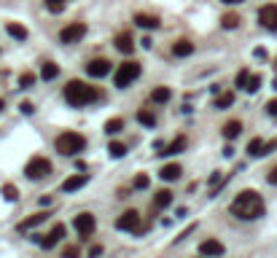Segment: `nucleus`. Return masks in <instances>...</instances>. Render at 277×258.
Returning <instances> with one entry per match:
<instances>
[{
  "label": "nucleus",
  "instance_id": "1",
  "mask_svg": "<svg viewBox=\"0 0 277 258\" xmlns=\"http://www.w3.org/2000/svg\"><path fill=\"white\" fill-rule=\"evenodd\" d=\"M229 210H232L234 218L256 221V218L264 215V199H261V194H256L253 188H245V191H240V194L234 196V202H232Z\"/></svg>",
  "mask_w": 277,
  "mask_h": 258
},
{
  "label": "nucleus",
  "instance_id": "2",
  "mask_svg": "<svg viewBox=\"0 0 277 258\" xmlns=\"http://www.w3.org/2000/svg\"><path fill=\"white\" fill-rule=\"evenodd\" d=\"M100 94L92 89V86H87L84 81H70L68 86H65V100H68V105H73V108H84V105H89L92 100H97Z\"/></svg>",
  "mask_w": 277,
  "mask_h": 258
},
{
  "label": "nucleus",
  "instance_id": "3",
  "mask_svg": "<svg viewBox=\"0 0 277 258\" xmlns=\"http://www.w3.org/2000/svg\"><path fill=\"white\" fill-rule=\"evenodd\" d=\"M54 146L62 156H75V154H81V151L87 148V137L78 135V132H62Z\"/></svg>",
  "mask_w": 277,
  "mask_h": 258
},
{
  "label": "nucleus",
  "instance_id": "4",
  "mask_svg": "<svg viewBox=\"0 0 277 258\" xmlns=\"http://www.w3.org/2000/svg\"><path fill=\"white\" fill-rule=\"evenodd\" d=\"M137 75H140V62H135V60L121 62L116 68V73H113V83H116V89H127Z\"/></svg>",
  "mask_w": 277,
  "mask_h": 258
},
{
  "label": "nucleus",
  "instance_id": "5",
  "mask_svg": "<svg viewBox=\"0 0 277 258\" xmlns=\"http://www.w3.org/2000/svg\"><path fill=\"white\" fill-rule=\"evenodd\" d=\"M24 175L30 178V180L49 178L51 175V161L46 159V156H33L30 161H27V167H24Z\"/></svg>",
  "mask_w": 277,
  "mask_h": 258
},
{
  "label": "nucleus",
  "instance_id": "6",
  "mask_svg": "<svg viewBox=\"0 0 277 258\" xmlns=\"http://www.w3.org/2000/svg\"><path fill=\"white\" fill-rule=\"evenodd\" d=\"M116 228L119 232H132V234H143L146 232V223H140V213L137 210H127V213H121L119 215V221H116Z\"/></svg>",
  "mask_w": 277,
  "mask_h": 258
},
{
  "label": "nucleus",
  "instance_id": "7",
  "mask_svg": "<svg viewBox=\"0 0 277 258\" xmlns=\"http://www.w3.org/2000/svg\"><path fill=\"white\" fill-rule=\"evenodd\" d=\"M75 232L81 234V240H89V237L94 234V228H97V221H94V215L92 213H81V215H75Z\"/></svg>",
  "mask_w": 277,
  "mask_h": 258
},
{
  "label": "nucleus",
  "instance_id": "8",
  "mask_svg": "<svg viewBox=\"0 0 277 258\" xmlns=\"http://www.w3.org/2000/svg\"><path fill=\"white\" fill-rule=\"evenodd\" d=\"M84 35H87V24H84V22H73V24H68V27H62L60 41L70 46V43H78Z\"/></svg>",
  "mask_w": 277,
  "mask_h": 258
},
{
  "label": "nucleus",
  "instance_id": "9",
  "mask_svg": "<svg viewBox=\"0 0 277 258\" xmlns=\"http://www.w3.org/2000/svg\"><path fill=\"white\" fill-rule=\"evenodd\" d=\"M259 24L264 27V30L277 33V6H274V3L261 6V11H259Z\"/></svg>",
  "mask_w": 277,
  "mask_h": 258
},
{
  "label": "nucleus",
  "instance_id": "10",
  "mask_svg": "<svg viewBox=\"0 0 277 258\" xmlns=\"http://www.w3.org/2000/svg\"><path fill=\"white\" fill-rule=\"evenodd\" d=\"M110 73V62L108 60H92V62H87V75L89 78H105V75Z\"/></svg>",
  "mask_w": 277,
  "mask_h": 258
},
{
  "label": "nucleus",
  "instance_id": "11",
  "mask_svg": "<svg viewBox=\"0 0 277 258\" xmlns=\"http://www.w3.org/2000/svg\"><path fill=\"white\" fill-rule=\"evenodd\" d=\"M89 183V172H78V175H70L68 180L62 183V191L65 194H73V191H78Z\"/></svg>",
  "mask_w": 277,
  "mask_h": 258
},
{
  "label": "nucleus",
  "instance_id": "12",
  "mask_svg": "<svg viewBox=\"0 0 277 258\" xmlns=\"http://www.w3.org/2000/svg\"><path fill=\"white\" fill-rule=\"evenodd\" d=\"M65 232H68V228H65L62 223H57V226L51 228V232L46 234L43 240H38V242H41V247H46V250H51V247H54V245H57V242H60L62 237H65Z\"/></svg>",
  "mask_w": 277,
  "mask_h": 258
},
{
  "label": "nucleus",
  "instance_id": "13",
  "mask_svg": "<svg viewBox=\"0 0 277 258\" xmlns=\"http://www.w3.org/2000/svg\"><path fill=\"white\" fill-rule=\"evenodd\" d=\"M113 43H116V49L121 54H132V49H135V38H132V33H119Z\"/></svg>",
  "mask_w": 277,
  "mask_h": 258
},
{
  "label": "nucleus",
  "instance_id": "14",
  "mask_svg": "<svg viewBox=\"0 0 277 258\" xmlns=\"http://www.w3.org/2000/svg\"><path fill=\"white\" fill-rule=\"evenodd\" d=\"M224 250H226V247L221 245V242H218V240H205L202 245H199V253H202V255H224Z\"/></svg>",
  "mask_w": 277,
  "mask_h": 258
},
{
  "label": "nucleus",
  "instance_id": "15",
  "mask_svg": "<svg viewBox=\"0 0 277 258\" xmlns=\"http://www.w3.org/2000/svg\"><path fill=\"white\" fill-rule=\"evenodd\" d=\"M173 191H167V188H161V191H156V194H154V205H151V207H154V210H164V207H170V205H173Z\"/></svg>",
  "mask_w": 277,
  "mask_h": 258
},
{
  "label": "nucleus",
  "instance_id": "16",
  "mask_svg": "<svg viewBox=\"0 0 277 258\" xmlns=\"http://www.w3.org/2000/svg\"><path fill=\"white\" fill-rule=\"evenodd\" d=\"M46 218H49V215H46V213H33L30 218H24V221H22V223L16 226V232H22V234H24V232H30V228H35L38 223H43Z\"/></svg>",
  "mask_w": 277,
  "mask_h": 258
},
{
  "label": "nucleus",
  "instance_id": "17",
  "mask_svg": "<svg viewBox=\"0 0 277 258\" xmlns=\"http://www.w3.org/2000/svg\"><path fill=\"white\" fill-rule=\"evenodd\" d=\"M247 154L251 156H266L269 154V146H266L261 137H253L251 142H247Z\"/></svg>",
  "mask_w": 277,
  "mask_h": 258
},
{
  "label": "nucleus",
  "instance_id": "18",
  "mask_svg": "<svg viewBox=\"0 0 277 258\" xmlns=\"http://www.w3.org/2000/svg\"><path fill=\"white\" fill-rule=\"evenodd\" d=\"M180 172H183V167L173 161V164H164V167L159 169V178H161V180H178V178H180Z\"/></svg>",
  "mask_w": 277,
  "mask_h": 258
},
{
  "label": "nucleus",
  "instance_id": "19",
  "mask_svg": "<svg viewBox=\"0 0 277 258\" xmlns=\"http://www.w3.org/2000/svg\"><path fill=\"white\" fill-rule=\"evenodd\" d=\"M135 24L143 27V30H156V27H159V19L151 16V14H135Z\"/></svg>",
  "mask_w": 277,
  "mask_h": 258
},
{
  "label": "nucleus",
  "instance_id": "20",
  "mask_svg": "<svg viewBox=\"0 0 277 258\" xmlns=\"http://www.w3.org/2000/svg\"><path fill=\"white\" fill-rule=\"evenodd\" d=\"M188 146V140L183 137V135H180V137H175L173 142H170V146L164 148V151H159V154H164V156H175V154H180V151H183Z\"/></svg>",
  "mask_w": 277,
  "mask_h": 258
},
{
  "label": "nucleus",
  "instance_id": "21",
  "mask_svg": "<svg viewBox=\"0 0 277 258\" xmlns=\"http://www.w3.org/2000/svg\"><path fill=\"white\" fill-rule=\"evenodd\" d=\"M6 33L11 35L14 41H27V35H30V33H27V27L16 24V22H8V24H6Z\"/></svg>",
  "mask_w": 277,
  "mask_h": 258
},
{
  "label": "nucleus",
  "instance_id": "22",
  "mask_svg": "<svg viewBox=\"0 0 277 258\" xmlns=\"http://www.w3.org/2000/svg\"><path fill=\"white\" fill-rule=\"evenodd\" d=\"M173 54L175 56H191V54H194V43L186 41V38H183V41H175L173 43Z\"/></svg>",
  "mask_w": 277,
  "mask_h": 258
},
{
  "label": "nucleus",
  "instance_id": "23",
  "mask_svg": "<svg viewBox=\"0 0 277 258\" xmlns=\"http://www.w3.org/2000/svg\"><path fill=\"white\" fill-rule=\"evenodd\" d=\"M240 132H242V121H226V124H224V137H226V140L240 137Z\"/></svg>",
  "mask_w": 277,
  "mask_h": 258
},
{
  "label": "nucleus",
  "instance_id": "24",
  "mask_svg": "<svg viewBox=\"0 0 277 258\" xmlns=\"http://www.w3.org/2000/svg\"><path fill=\"white\" fill-rule=\"evenodd\" d=\"M57 75H60V65H54V62H43V68H41V78H43V81H54Z\"/></svg>",
  "mask_w": 277,
  "mask_h": 258
},
{
  "label": "nucleus",
  "instance_id": "25",
  "mask_svg": "<svg viewBox=\"0 0 277 258\" xmlns=\"http://www.w3.org/2000/svg\"><path fill=\"white\" fill-rule=\"evenodd\" d=\"M170 97H173V92H170L167 89V86H156V89L154 92H151V100H154V102H170Z\"/></svg>",
  "mask_w": 277,
  "mask_h": 258
},
{
  "label": "nucleus",
  "instance_id": "26",
  "mask_svg": "<svg viewBox=\"0 0 277 258\" xmlns=\"http://www.w3.org/2000/svg\"><path fill=\"white\" fill-rule=\"evenodd\" d=\"M137 121L143 124V127H151V129L156 127V116L151 110H137Z\"/></svg>",
  "mask_w": 277,
  "mask_h": 258
},
{
  "label": "nucleus",
  "instance_id": "27",
  "mask_svg": "<svg viewBox=\"0 0 277 258\" xmlns=\"http://www.w3.org/2000/svg\"><path fill=\"white\" fill-rule=\"evenodd\" d=\"M124 154H127V146H124V142H108V156L110 159H121Z\"/></svg>",
  "mask_w": 277,
  "mask_h": 258
},
{
  "label": "nucleus",
  "instance_id": "28",
  "mask_svg": "<svg viewBox=\"0 0 277 258\" xmlns=\"http://www.w3.org/2000/svg\"><path fill=\"white\" fill-rule=\"evenodd\" d=\"M221 27L224 30H234V27H240V16L237 14H224L221 16Z\"/></svg>",
  "mask_w": 277,
  "mask_h": 258
},
{
  "label": "nucleus",
  "instance_id": "29",
  "mask_svg": "<svg viewBox=\"0 0 277 258\" xmlns=\"http://www.w3.org/2000/svg\"><path fill=\"white\" fill-rule=\"evenodd\" d=\"M121 129H124L121 119H108V121H105V132H108V135H119Z\"/></svg>",
  "mask_w": 277,
  "mask_h": 258
},
{
  "label": "nucleus",
  "instance_id": "30",
  "mask_svg": "<svg viewBox=\"0 0 277 258\" xmlns=\"http://www.w3.org/2000/svg\"><path fill=\"white\" fill-rule=\"evenodd\" d=\"M0 194H3V199H6V202H16V186L14 183H6L3 188H0Z\"/></svg>",
  "mask_w": 277,
  "mask_h": 258
},
{
  "label": "nucleus",
  "instance_id": "31",
  "mask_svg": "<svg viewBox=\"0 0 277 258\" xmlns=\"http://www.w3.org/2000/svg\"><path fill=\"white\" fill-rule=\"evenodd\" d=\"M234 102V94L232 92H226V94H218V97H215V108H229V105H232Z\"/></svg>",
  "mask_w": 277,
  "mask_h": 258
},
{
  "label": "nucleus",
  "instance_id": "32",
  "mask_svg": "<svg viewBox=\"0 0 277 258\" xmlns=\"http://www.w3.org/2000/svg\"><path fill=\"white\" fill-rule=\"evenodd\" d=\"M259 89H261V75H251V78H247L245 92H247V94H253V92H259Z\"/></svg>",
  "mask_w": 277,
  "mask_h": 258
},
{
  "label": "nucleus",
  "instance_id": "33",
  "mask_svg": "<svg viewBox=\"0 0 277 258\" xmlns=\"http://www.w3.org/2000/svg\"><path fill=\"white\" fill-rule=\"evenodd\" d=\"M247 78H251V73H247V70H240V73H237V78H234V83L240 86V89H245V86H247Z\"/></svg>",
  "mask_w": 277,
  "mask_h": 258
},
{
  "label": "nucleus",
  "instance_id": "34",
  "mask_svg": "<svg viewBox=\"0 0 277 258\" xmlns=\"http://www.w3.org/2000/svg\"><path fill=\"white\" fill-rule=\"evenodd\" d=\"M33 83H35L33 73H22V75H19V86H24V89H27V86H33Z\"/></svg>",
  "mask_w": 277,
  "mask_h": 258
},
{
  "label": "nucleus",
  "instance_id": "35",
  "mask_svg": "<svg viewBox=\"0 0 277 258\" xmlns=\"http://www.w3.org/2000/svg\"><path fill=\"white\" fill-rule=\"evenodd\" d=\"M148 183H151V180H148V175H137V178H135V183H132V186H135L137 191H143V188H148Z\"/></svg>",
  "mask_w": 277,
  "mask_h": 258
},
{
  "label": "nucleus",
  "instance_id": "36",
  "mask_svg": "<svg viewBox=\"0 0 277 258\" xmlns=\"http://www.w3.org/2000/svg\"><path fill=\"white\" fill-rule=\"evenodd\" d=\"M62 258H78V247H75V245H65Z\"/></svg>",
  "mask_w": 277,
  "mask_h": 258
},
{
  "label": "nucleus",
  "instance_id": "37",
  "mask_svg": "<svg viewBox=\"0 0 277 258\" xmlns=\"http://www.w3.org/2000/svg\"><path fill=\"white\" fill-rule=\"evenodd\" d=\"M19 110H22L24 116H33V113H35V105H33V102H22V105H19Z\"/></svg>",
  "mask_w": 277,
  "mask_h": 258
},
{
  "label": "nucleus",
  "instance_id": "38",
  "mask_svg": "<svg viewBox=\"0 0 277 258\" xmlns=\"http://www.w3.org/2000/svg\"><path fill=\"white\" fill-rule=\"evenodd\" d=\"M266 113H269L272 119H277V100H269V102H266Z\"/></svg>",
  "mask_w": 277,
  "mask_h": 258
},
{
  "label": "nucleus",
  "instance_id": "39",
  "mask_svg": "<svg viewBox=\"0 0 277 258\" xmlns=\"http://www.w3.org/2000/svg\"><path fill=\"white\" fill-rule=\"evenodd\" d=\"M100 253H102V245H92L89 247V258H97Z\"/></svg>",
  "mask_w": 277,
  "mask_h": 258
},
{
  "label": "nucleus",
  "instance_id": "40",
  "mask_svg": "<svg viewBox=\"0 0 277 258\" xmlns=\"http://www.w3.org/2000/svg\"><path fill=\"white\" fill-rule=\"evenodd\" d=\"M266 180H269L272 186H277V167H274V169H269V175H266Z\"/></svg>",
  "mask_w": 277,
  "mask_h": 258
},
{
  "label": "nucleus",
  "instance_id": "41",
  "mask_svg": "<svg viewBox=\"0 0 277 258\" xmlns=\"http://www.w3.org/2000/svg\"><path fill=\"white\" fill-rule=\"evenodd\" d=\"M221 183V172H213V175H210V186H218Z\"/></svg>",
  "mask_w": 277,
  "mask_h": 258
},
{
  "label": "nucleus",
  "instance_id": "42",
  "mask_svg": "<svg viewBox=\"0 0 277 258\" xmlns=\"http://www.w3.org/2000/svg\"><path fill=\"white\" fill-rule=\"evenodd\" d=\"M253 54H256V56H259V60H266V49H256Z\"/></svg>",
  "mask_w": 277,
  "mask_h": 258
},
{
  "label": "nucleus",
  "instance_id": "43",
  "mask_svg": "<svg viewBox=\"0 0 277 258\" xmlns=\"http://www.w3.org/2000/svg\"><path fill=\"white\" fill-rule=\"evenodd\" d=\"M224 3H229V6H237V3H242V0H224Z\"/></svg>",
  "mask_w": 277,
  "mask_h": 258
},
{
  "label": "nucleus",
  "instance_id": "44",
  "mask_svg": "<svg viewBox=\"0 0 277 258\" xmlns=\"http://www.w3.org/2000/svg\"><path fill=\"white\" fill-rule=\"evenodd\" d=\"M46 3H68V0H46Z\"/></svg>",
  "mask_w": 277,
  "mask_h": 258
},
{
  "label": "nucleus",
  "instance_id": "45",
  "mask_svg": "<svg viewBox=\"0 0 277 258\" xmlns=\"http://www.w3.org/2000/svg\"><path fill=\"white\" fill-rule=\"evenodd\" d=\"M3 108H6V102H3V100H0V110H3Z\"/></svg>",
  "mask_w": 277,
  "mask_h": 258
}]
</instances>
